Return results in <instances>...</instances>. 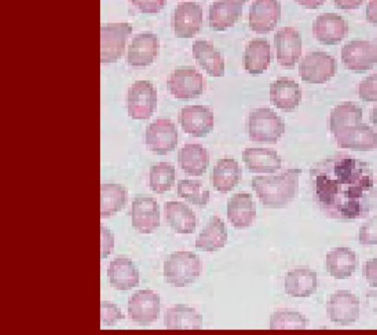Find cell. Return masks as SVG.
I'll return each instance as SVG.
<instances>
[{"mask_svg": "<svg viewBox=\"0 0 377 335\" xmlns=\"http://www.w3.org/2000/svg\"><path fill=\"white\" fill-rule=\"evenodd\" d=\"M243 160L250 173H274L282 166L281 158L277 151L271 149H246L243 151Z\"/></svg>", "mask_w": 377, "mask_h": 335, "instance_id": "d4e9b609", "label": "cell"}, {"mask_svg": "<svg viewBox=\"0 0 377 335\" xmlns=\"http://www.w3.org/2000/svg\"><path fill=\"white\" fill-rule=\"evenodd\" d=\"M107 277L110 285L117 290H131L138 288L140 283V272L137 266L126 257H118L110 261Z\"/></svg>", "mask_w": 377, "mask_h": 335, "instance_id": "603a6c76", "label": "cell"}, {"mask_svg": "<svg viewBox=\"0 0 377 335\" xmlns=\"http://www.w3.org/2000/svg\"><path fill=\"white\" fill-rule=\"evenodd\" d=\"M228 241L226 226L220 217L213 215L195 240V246L204 252H217Z\"/></svg>", "mask_w": 377, "mask_h": 335, "instance_id": "83f0119b", "label": "cell"}, {"mask_svg": "<svg viewBox=\"0 0 377 335\" xmlns=\"http://www.w3.org/2000/svg\"><path fill=\"white\" fill-rule=\"evenodd\" d=\"M193 55L197 63L209 76L223 77L225 62L219 50L208 41L199 40L193 43Z\"/></svg>", "mask_w": 377, "mask_h": 335, "instance_id": "f546056e", "label": "cell"}, {"mask_svg": "<svg viewBox=\"0 0 377 335\" xmlns=\"http://www.w3.org/2000/svg\"><path fill=\"white\" fill-rule=\"evenodd\" d=\"M363 274L367 284L371 288L377 289V258L365 261L363 268Z\"/></svg>", "mask_w": 377, "mask_h": 335, "instance_id": "f6af8a7d", "label": "cell"}, {"mask_svg": "<svg viewBox=\"0 0 377 335\" xmlns=\"http://www.w3.org/2000/svg\"><path fill=\"white\" fill-rule=\"evenodd\" d=\"M338 147L357 151L377 149V132L365 123L352 124L332 133Z\"/></svg>", "mask_w": 377, "mask_h": 335, "instance_id": "ba28073f", "label": "cell"}, {"mask_svg": "<svg viewBox=\"0 0 377 335\" xmlns=\"http://www.w3.org/2000/svg\"><path fill=\"white\" fill-rule=\"evenodd\" d=\"M158 105V93L155 87L147 80L136 81L129 88L128 114L135 120H146L153 116Z\"/></svg>", "mask_w": 377, "mask_h": 335, "instance_id": "8992f818", "label": "cell"}, {"mask_svg": "<svg viewBox=\"0 0 377 335\" xmlns=\"http://www.w3.org/2000/svg\"><path fill=\"white\" fill-rule=\"evenodd\" d=\"M132 226L142 234H151L160 226V208L155 199L137 197L131 210Z\"/></svg>", "mask_w": 377, "mask_h": 335, "instance_id": "e0dca14e", "label": "cell"}, {"mask_svg": "<svg viewBox=\"0 0 377 335\" xmlns=\"http://www.w3.org/2000/svg\"><path fill=\"white\" fill-rule=\"evenodd\" d=\"M164 325L167 329H201L202 316L197 310L178 304L167 309L164 315Z\"/></svg>", "mask_w": 377, "mask_h": 335, "instance_id": "836d02e7", "label": "cell"}, {"mask_svg": "<svg viewBox=\"0 0 377 335\" xmlns=\"http://www.w3.org/2000/svg\"><path fill=\"white\" fill-rule=\"evenodd\" d=\"M285 128L284 120L273 109L261 107L250 112L248 131L252 142L277 143L284 135Z\"/></svg>", "mask_w": 377, "mask_h": 335, "instance_id": "277c9868", "label": "cell"}, {"mask_svg": "<svg viewBox=\"0 0 377 335\" xmlns=\"http://www.w3.org/2000/svg\"><path fill=\"white\" fill-rule=\"evenodd\" d=\"M142 13H158L166 6V0H131Z\"/></svg>", "mask_w": 377, "mask_h": 335, "instance_id": "7bdbcfd3", "label": "cell"}, {"mask_svg": "<svg viewBox=\"0 0 377 335\" xmlns=\"http://www.w3.org/2000/svg\"><path fill=\"white\" fill-rule=\"evenodd\" d=\"M270 329H305L309 320L299 312L284 309L270 316Z\"/></svg>", "mask_w": 377, "mask_h": 335, "instance_id": "f35d334b", "label": "cell"}, {"mask_svg": "<svg viewBox=\"0 0 377 335\" xmlns=\"http://www.w3.org/2000/svg\"><path fill=\"white\" fill-rule=\"evenodd\" d=\"M101 325L103 327H115L117 323L125 318L121 309L112 302L103 301L100 305Z\"/></svg>", "mask_w": 377, "mask_h": 335, "instance_id": "ab89813d", "label": "cell"}, {"mask_svg": "<svg viewBox=\"0 0 377 335\" xmlns=\"http://www.w3.org/2000/svg\"><path fill=\"white\" fill-rule=\"evenodd\" d=\"M146 144L156 155H167L178 144V131L170 119H156L146 130Z\"/></svg>", "mask_w": 377, "mask_h": 335, "instance_id": "4fadbf2b", "label": "cell"}, {"mask_svg": "<svg viewBox=\"0 0 377 335\" xmlns=\"http://www.w3.org/2000/svg\"><path fill=\"white\" fill-rule=\"evenodd\" d=\"M312 32L319 43L335 45L346 38L349 33V24L336 13H324L317 16L312 25Z\"/></svg>", "mask_w": 377, "mask_h": 335, "instance_id": "2e32d148", "label": "cell"}, {"mask_svg": "<svg viewBox=\"0 0 377 335\" xmlns=\"http://www.w3.org/2000/svg\"><path fill=\"white\" fill-rule=\"evenodd\" d=\"M270 102L283 111H293L302 102V89L293 79L279 77L271 83Z\"/></svg>", "mask_w": 377, "mask_h": 335, "instance_id": "cb8c5ba5", "label": "cell"}, {"mask_svg": "<svg viewBox=\"0 0 377 335\" xmlns=\"http://www.w3.org/2000/svg\"><path fill=\"white\" fill-rule=\"evenodd\" d=\"M178 164L188 175H204L208 169V151L200 144H185L178 151Z\"/></svg>", "mask_w": 377, "mask_h": 335, "instance_id": "f1b7e54d", "label": "cell"}, {"mask_svg": "<svg viewBox=\"0 0 377 335\" xmlns=\"http://www.w3.org/2000/svg\"><path fill=\"white\" fill-rule=\"evenodd\" d=\"M363 122V109L357 103L346 102L336 105L330 112V132L345 126Z\"/></svg>", "mask_w": 377, "mask_h": 335, "instance_id": "d590c367", "label": "cell"}, {"mask_svg": "<svg viewBox=\"0 0 377 335\" xmlns=\"http://www.w3.org/2000/svg\"><path fill=\"white\" fill-rule=\"evenodd\" d=\"M202 25V7L197 2H181L174 11V31L177 38L191 39Z\"/></svg>", "mask_w": 377, "mask_h": 335, "instance_id": "d6986e66", "label": "cell"}, {"mask_svg": "<svg viewBox=\"0 0 377 335\" xmlns=\"http://www.w3.org/2000/svg\"><path fill=\"white\" fill-rule=\"evenodd\" d=\"M277 62L284 67H294L302 55V34L295 28L284 27L274 34Z\"/></svg>", "mask_w": 377, "mask_h": 335, "instance_id": "ac0fdd59", "label": "cell"}, {"mask_svg": "<svg viewBox=\"0 0 377 335\" xmlns=\"http://www.w3.org/2000/svg\"><path fill=\"white\" fill-rule=\"evenodd\" d=\"M270 45L264 39H254L248 43L244 54V64L247 72L252 75L263 74L270 66Z\"/></svg>", "mask_w": 377, "mask_h": 335, "instance_id": "1f68e13d", "label": "cell"}, {"mask_svg": "<svg viewBox=\"0 0 377 335\" xmlns=\"http://www.w3.org/2000/svg\"><path fill=\"white\" fill-rule=\"evenodd\" d=\"M211 177L216 191L225 194L238 186L243 177V171L237 160L222 158L213 167Z\"/></svg>", "mask_w": 377, "mask_h": 335, "instance_id": "4dcf8cb0", "label": "cell"}, {"mask_svg": "<svg viewBox=\"0 0 377 335\" xmlns=\"http://www.w3.org/2000/svg\"><path fill=\"white\" fill-rule=\"evenodd\" d=\"M101 236V259H107L110 254L114 253V235L111 230L105 226H100Z\"/></svg>", "mask_w": 377, "mask_h": 335, "instance_id": "ee69618b", "label": "cell"}, {"mask_svg": "<svg viewBox=\"0 0 377 335\" xmlns=\"http://www.w3.org/2000/svg\"><path fill=\"white\" fill-rule=\"evenodd\" d=\"M376 47H377V36L376 38Z\"/></svg>", "mask_w": 377, "mask_h": 335, "instance_id": "f907efd6", "label": "cell"}, {"mask_svg": "<svg viewBox=\"0 0 377 335\" xmlns=\"http://www.w3.org/2000/svg\"><path fill=\"white\" fill-rule=\"evenodd\" d=\"M358 242L363 246L377 245V215L367 219L358 231Z\"/></svg>", "mask_w": 377, "mask_h": 335, "instance_id": "60d3db41", "label": "cell"}, {"mask_svg": "<svg viewBox=\"0 0 377 335\" xmlns=\"http://www.w3.org/2000/svg\"><path fill=\"white\" fill-rule=\"evenodd\" d=\"M178 119L184 132L195 138L208 136L215 126L213 110L204 105L183 107Z\"/></svg>", "mask_w": 377, "mask_h": 335, "instance_id": "5bb4252c", "label": "cell"}, {"mask_svg": "<svg viewBox=\"0 0 377 335\" xmlns=\"http://www.w3.org/2000/svg\"><path fill=\"white\" fill-rule=\"evenodd\" d=\"M160 50V40L155 34L144 32L137 34L129 45L127 62L131 66H148L153 63Z\"/></svg>", "mask_w": 377, "mask_h": 335, "instance_id": "44dd1931", "label": "cell"}, {"mask_svg": "<svg viewBox=\"0 0 377 335\" xmlns=\"http://www.w3.org/2000/svg\"><path fill=\"white\" fill-rule=\"evenodd\" d=\"M371 119L372 124H374V127L377 129V105L372 109Z\"/></svg>", "mask_w": 377, "mask_h": 335, "instance_id": "681fc988", "label": "cell"}, {"mask_svg": "<svg viewBox=\"0 0 377 335\" xmlns=\"http://www.w3.org/2000/svg\"><path fill=\"white\" fill-rule=\"evenodd\" d=\"M167 224L178 234H192L197 227V217L192 208L181 202H167L165 205Z\"/></svg>", "mask_w": 377, "mask_h": 335, "instance_id": "d6a6232c", "label": "cell"}, {"mask_svg": "<svg viewBox=\"0 0 377 335\" xmlns=\"http://www.w3.org/2000/svg\"><path fill=\"white\" fill-rule=\"evenodd\" d=\"M367 21L377 27V0H369L367 3Z\"/></svg>", "mask_w": 377, "mask_h": 335, "instance_id": "7dc6e473", "label": "cell"}, {"mask_svg": "<svg viewBox=\"0 0 377 335\" xmlns=\"http://www.w3.org/2000/svg\"><path fill=\"white\" fill-rule=\"evenodd\" d=\"M358 96L364 102H377V73L367 76L360 83Z\"/></svg>", "mask_w": 377, "mask_h": 335, "instance_id": "b9f144b4", "label": "cell"}, {"mask_svg": "<svg viewBox=\"0 0 377 335\" xmlns=\"http://www.w3.org/2000/svg\"><path fill=\"white\" fill-rule=\"evenodd\" d=\"M341 59L345 67L354 72L371 70L377 64L376 45L369 41H351L342 47Z\"/></svg>", "mask_w": 377, "mask_h": 335, "instance_id": "8fae6325", "label": "cell"}, {"mask_svg": "<svg viewBox=\"0 0 377 335\" xmlns=\"http://www.w3.org/2000/svg\"><path fill=\"white\" fill-rule=\"evenodd\" d=\"M247 0H217L209 6V27L215 31H225L233 26L242 16Z\"/></svg>", "mask_w": 377, "mask_h": 335, "instance_id": "7402d4cb", "label": "cell"}, {"mask_svg": "<svg viewBox=\"0 0 377 335\" xmlns=\"http://www.w3.org/2000/svg\"><path fill=\"white\" fill-rule=\"evenodd\" d=\"M127 204V189L119 184H101L100 217L107 219L120 212Z\"/></svg>", "mask_w": 377, "mask_h": 335, "instance_id": "e575fe53", "label": "cell"}, {"mask_svg": "<svg viewBox=\"0 0 377 335\" xmlns=\"http://www.w3.org/2000/svg\"><path fill=\"white\" fill-rule=\"evenodd\" d=\"M177 193L180 198L185 199L192 205L206 206L208 205L211 193L208 189H204V186L201 180H192V179H183L177 185Z\"/></svg>", "mask_w": 377, "mask_h": 335, "instance_id": "8d00e7d4", "label": "cell"}, {"mask_svg": "<svg viewBox=\"0 0 377 335\" xmlns=\"http://www.w3.org/2000/svg\"><path fill=\"white\" fill-rule=\"evenodd\" d=\"M227 217L236 229L252 226L257 219V206L252 194L240 192L233 195L227 203Z\"/></svg>", "mask_w": 377, "mask_h": 335, "instance_id": "ffe728a7", "label": "cell"}, {"mask_svg": "<svg viewBox=\"0 0 377 335\" xmlns=\"http://www.w3.org/2000/svg\"><path fill=\"white\" fill-rule=\"evenodd\" d=\"M335 6L343 10H351V9H357L362 6L365 0H333Z\"/></svg>", "mask_w": 377, "mask_h": 335, "instance_id": "bcb514c9", "label": "cell"}, {"mask_svg": "<svg viewBox=\"0 0 377 335\" xmlns=\"http://www.w3.org/2000/svg\"><path fill=\"white\" fill-rule=\"evenodd\" d=\"M358 266L357 255L350 248H334L326 255V270L337 281L349 279Z\"/></svg>", "mask_w": 377, "mask_h": 335, "instance_id": "484cf974", "label": "cell"}, {"mask_svg": "<svg viewBox=\"0 0 377 335\" xmlns=\"http://www.w3.org/2000/svg\"><path fill=\"white\" fill-rule=\"evenodd\" d=\"M302 169H287L274 176H255L252 190L264 208H283L295 199Z\"/></svg>", "mask_w": 377, "mask_h": 335, "instance_id": "7a4b0ae2", "label": "cell"}, {"mask_svg": "<svg viewBox=\"0 0 377 335\" xmlns=\"http://www.w3.org/2000/svg\"><path fill=\"white\" fill-rule=\"evenodd\" d=\"M175 169L173 165L167 162L153 165L149 171L151 189L158 194L170 191L175 182Z\"/></svg>", "mask_w": 377, "mask_h": 335, "instance_id": "74e56055", "label": "cell"}, {"mask_svg": "<svg viewBox=\"0 0 377 335\" xmlns=\"http://www.w3.org/2000/svg\"><path fill=\"white\" fill-rule=\"evenodd\" d=\"M167 89L179 100L199 98L204 93V77L194 67L177 68L167 80Z\"/></svg>", "mask_w": 377, "mask_h": 335, "instance_id": "7c38bea8", "label": "cell"}, {"mask_svg": "<svg viewBox=\"0 0 377 335\" xmlns=\"http://www.w3.org/2000/svg\"><path fill=\"white\" fill-rule=\"evenodd\" d=\"M325 1L326 0H296V2L308 9H316L323 6Z\"/></svg>", "mask_w": 377, "mask_h": 335, "instance_id": "c3c4849f", "label": "cell"}, {"mask_svg": "<svg viewBox=\"0 0 377 335\" xmlns=\"http://www.w3.org/2000/svg\"><path fill=\"white\" fill-rule=\"evenodd\" d=\"M128 315L138 325L149 327L160 318V295L151 289L137 291L129 298Z\"/></svg>", "mask_w": 377, "mask_h": 335, "instance_id": "30bf717a", "label": "cell"}, {"mask_svg": "<svg viewBox=\"0 0 377 335\" xmlns=\"http://www.w3.org/2000/svg\"><path fill=\"white\" fill-rule=\"evenodd\" d=\"M285 292L295 298L310 297L317 289V274L310 268H295L285 277Z\"/></svg>", "mask_w": 377, "mask_h": 335, "instance_id": "4316f807", "label": "cell"}, {"mask_svg": "<svg viewBox=\"0 0 377 335\" xmlns=\"http://www.w3.org/2000/svg\"><path fill=\"white\" fill-rule=\"evenodd\" d=\"M133 28L128 23H112L100 27V63H115L121 58L126 40Z\"/></svg>", "mask_w": 377, "mask_h": 335, "instance_id": "5b68a950", "label": "cell"}, {"mask_svg": "<svg viewBox=\"0 0 377 335\" xmlns=\"http://www.w3.org/2000/svg\"><path fill=\"white\" fill-rule=\"evenodd\" d=\"M326 312L331 322L341 327H348L357 323L360 318V299L351 291H337L330 296Z\"/></svg>", "mask_w": 377, "mask_h": 335, "instance_id": "9c48e42d", "label": "cell"}, {"mask_svg": "<svg viewBox=\"0 0 377 335\" xmlns=\"http://www.w3.org/2000/svg\"><path fill=\"white\" fill-rule=\"evenodd\" d=\"M281 19L279 0H255L250 8V29L259 34L270 33Z\"/></svg>", "mask_w": 377, "mask_h": 335, "instance_id": "9a60e30c", "label": "cell"}, {"mask_svg": "<svg viewBox=\"0 0 377 335\" xmlns=\"http://www.w3.org/2000/svg\"><path fill=\"white\" fill-rule=\"evenodd\" d=\"M310 180L317 208L330 219H364L377 205L371 167L352 155L338 153L319 160L310 167Z\"/></svg>", "mask_w": 377, "mask_h": 335, "instance_id": "6da1fadb", "label": "cell"}, {"mask_svg": "<svg viewBox=\"0 0 377 335\" xmlns=\"http://www.w3.org/2000/svg\"><path fill=\"white\" fill-rule=\"evenodd\" d=\"M299 70L303 82L323 84L336 74V59L327 52H310L301 61Z\"/></svg>", "mask_w": 377, "mask_h": 335, "instance_id": "52a82bcc", "label": "cell"}, {"mask_svg": "<svg viewBox=\"0 0 377 335\" xmlns=\"http://www.w3.org/2000/svg\"><path fill=\"white\" fill-rule=\"evenodd\" d=\"M165 281L177 288H187L201 277L202 263L199 256L192 252H175L164 261Z\"/></svg>", "mask_w": 377, "mask_h": 335, "instance_id": "3957f363", "label": "cell"}]
</instances>
